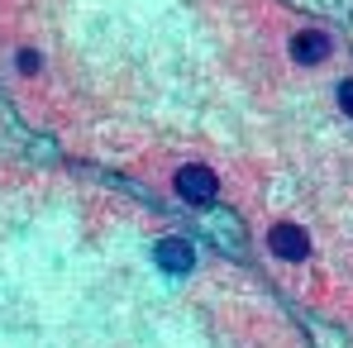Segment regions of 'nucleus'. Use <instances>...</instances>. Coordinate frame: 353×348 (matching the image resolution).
I'll list each match as a JSON object with an SVG mask.
<instances>
[{"mask_svg":"<svg viewBox=\"0 0 353 348\" xmlns=\"http://www.w3.org/2000/svg\"><path fill=\"white\" fill-rule=\"evenodd\" d=\"M176 196L191 201V205H210L220 196V181H215L210 167H181L176 172Z\"/></svg>","mask_w":353,"mask_h":348,"instance_id":"f257e3e1","label":"nucleus"},{"mask_svg":"<svg viewBox=\"0 0 353 348\" xmlns=\"http://www.w3.org/2000/svg\"><path fill=\"white\" fill-rule=\"evenodd\" d=\"M153 263H158L168 277H186V272L196 267V253H191L186 238H163V243L153 248Z\"/></svg>","mask_w":353,"mask_h":348,"instance_id":"f03ea898","label":"nucleus"},{"mask_svg":"<svg viewBox=\"0 0 353 348\" xmlns=\"http://www.w3.org/2000/svg\"><path fill=\"white\" fill-rule=\"evenodd\" d=\"M268 248H272L277 258H287V263H301V258L310 253L301 225H272V229H268Z\"/></svg>","mask_w":353,"mask_h":348,"instance_id":"7ed1b4c3","label":"nucleus"},{"mask_svg":"<svg viewBox=\"0 0 353 348\" xmlns=\"http://www.w3.org/2000/svg\"><path fill=\"white\" fill-rule=\"evenodd\" d=\"M292 58L296 62H325L330 58V34H296L292 39Z\"/></svg>","mask_w":353,"mask_h":348,"instance_id":"20e7f679","label":"nucleus"},{"mask_svg":"<svg viewBox=\"0 0 353 348\" xmlns=\"http://www.w3.org/2000/svg\"><path fill=\"white\" fill-rule=\"evenodd\" d=\"M19 72H29V76L39 72V53H34V48H24V53H19Z\"/></svg>","mask_w":353,"mask_h":348,"instance_id":"39448f33","label":"nucleus"},{"mask_svg":"<svg viewBox=\"0 0 353 348\" xmlns=\"http://www.w3.org/2000/svg\"><path fill=\"white\" fill-rule=\"evenodd\" d=\"M339 105H344V115H353V81H339Z\"/></svg>","mask_w":353,"mask_h":348,"instance_id":"423d86ee","label":"nucleus"}]
</instances>
